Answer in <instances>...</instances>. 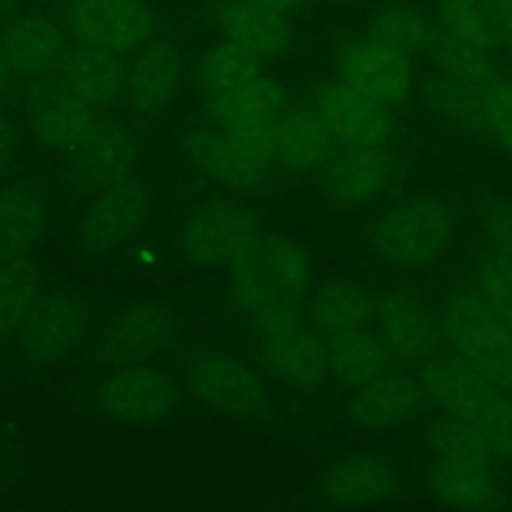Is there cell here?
I'll return each instance as SVG.
<instances>
[{
	"label": "cell",
	"mask_w": 512,
	"mask_h": 512,
	"mask_svg": "<svg viewBox=\"0 0 512 512\" xmlns=\"http://www.w3.org/2000/svg\"><path fill=\"white\" fill-rule=\"evenodd\" d=\"M312 251L299 239L262 234L229 267V297L256 329L299 317L312 294Z\"/></svg>",
	"instance_id": "6da1fadb"
},
{
	"label": "cell",
	"mask_w": 512,
	"mask_h": 512,
	"mask_svg": "<svg viewBox=\"0 0 512 512\" xmlns=\"http://www.w3.org/2000/svg\"><path fill=\"white\" fill-rule=\"evenodd\" d=\"M425 397L442 415L467 422L497 462L512 465V395L452 354L430 357L420 374Z\"/></svg>",
	"instance_id": "7a4b0ae2"
},
{
	"label": "cell",
	"mask_w": 512,
	"mask_h": 512,
	"mask_svg": "<svg viewBox=\"0 0 512 512\" xmlns=\"http://www.w3.org/2000/svg\"><path fill=\"white\" fill-rule=\"evenodd\" d=\"M186 159L199 174L226 189H254L277 164L274 123L264 126H199L184 136Z\"/></svg>",
	"instance_id": "3957f363"
},
{
	"label": "cell",
	"mask_w": 512,
	"mask_h": 512,
	"mask_svg": "<svg viewBox=\"0 0 512 512\" xmlns=\"http://www.w3.org/2000/svg\"><path fill=\"white\" fill-rule=\"evenodd\" d=\"M457 236V214L447 201L420 196L390 206L372 226V249L397 267L437 262Z\"/></svg>",
	"instance_id": "277c9868"
},
{
	"label": "cell",
	"mask_w": 512,
	"mask_h": 512,
	"mask_svg": "<svg viewBox=\"0 0 512 512\" xmlns=\"http://www.w3.org/2000/svg\"><path fill=\"white\" fill-rule=\"evenodd\" d=\"M191 395L216 415L231 420H264L272 412V392L264 374L226 349H199L184 364Z\"/></svg>",
	"instance_id": "5b68a950"
},
{
	"label": "cell",
	"mask_w": 512,
	"mask_h": 512,
	"mask_svg": "<svg viewBox=\"0 0 512 512\" xmlns=\"http://www.w3.org/2000/svg\"><path fill=\"white\" fill-rule=\"evenodd\" d=\"M440 332L452 357L512 395V329L475 292H457L447 299Z\"/></svg>",
	"instance_id": "8992f818"
},
{
	"label": "cell",
	"mask_w": 512,
	"mask_h": 512,
	"mask_svg": "<svg viewBox=\"0 0 512 512\" xmlns=\"http://www.w3.org/2000/svg\"><path fill=\"white\" fill-rule=\"evenodd\" d=\"M63 26L78 46L123 58L154 41L159 16L151 0H76L63 8Z\"/></svg>",
	"instance_id": "52a82bcc"
},
{
	"label": "cell",
	"mask_w": 512,
	"mask_h": 512,
	"mask_svg": "<svg viewBox=\"0 0 512 512\" xmlns=\"http://www.w3.org/2000/svg\"><path fill=\"white\" fill-rule=\"evenodd\" d=\"M184 317L161 299H131L111 312L101 332V354L113 367L149 364L181 339Z\"/></svg>",
	"instance_id": "ba28073f"
},
{
	"label": "cell",
	"mask_w": 512,
	"mask_h": 512,
	"mask_svg": "<svg viewBox=\"0 0 512 512\" xmlns=\"http://www.w3.org/2000/svg\"><path fill=\"white\" fill-rule=\"evenodd\" d=\"M407 470L382 450H349L329 460L317 480V492L329 507L362 510L405 495Z\"/></svg>",
	"instance_id": "9c48e42d"
},
{
	"label": "cell",
	"mask_w": 512,
	"mask_h": 512,
	"mask_svg": "<svg viewBox=\"0 0 512 512\" xmlns=\"http://www.w3.org/2000/svg\"><path fill=\"white\" fill-rule=\"evenodd\" d=\"M179 400L174 377L154 362L113 367L96 387L98 412L118 425H159L174 415Z\"/></svg>",
	"instance_id": "30bf717a"
},
{
	"label": "cell",
	"mask_w": 512,
	"mask_h": 512,
	"mask_svg": "<svg viewBox=\"0 0 512 512\" xmlns=\"http://www.w3.org/2000/svg\"><path fill=\"white\" fill-rule=\"evenodd\" d=\"M262 236V224L239 201H206L184 219L179 231L181 254L199 269L231 264Z\"/></svg>",
	"instance_id": "8fae6325"
},
{
	"label": "cell",
	"mask_w": 512,
	"mask_h": 512,
	"mask_svg": "<svg viewBox=\"0 0 512 512\" xmlns=\"http://www.w3.org/2000/svg\"><path fill=\"white\" fill-rule=\"evenodd\" d=\"M154 209V194L144 181H126L98 191L76 226L78 249L91 256H106L134 241Z\"/></svg>",
	"instance_id": "7c38bea8"
},
{
	"label": "cell",
	"mask_w": 512,
	"mask_h": 512,
	"mask_svg": "<svg viewBox=\"0 0 512 512\" xmlns=\"http://www.w3.org/2000/svg\"><path fill=\"white\" fill-rule=\"evenodd\" d=\"M259 362L264 372L292 390H314L329 377L327 339L302 317L259 329Z\"/></svg>",
	"instance_id": "4fadbf2b"
},
{
	"label": "cell",
	"mask_w": 512,
	"mask_h": 512,
	"mask_svg": "<svg viewBox=\"0 0 512 512\" xmlns=\"http://www.w3.org/2000/svg\"><path fill=\"white\" fill-rule=\"evenodd\" d=\"M88 312L81 299L68 292H43L18 332L23 359L36 367L61 364L86 342Z\"/></svg>",
	"instance_id": "5bb4252c"
},
{
	"label": "cell",
	"mask_w": 512,
	"mask_h": 512,
	"mask_svg": "<svg viewBox=\"0 0 512 512\" xmlns=\"http://www.w3.org/2000/svg\"><path fill=\"white\" fill-rule=\"evenodd\" d=\"M422 480L432 500L447 510L500 512L507 502L492 457H430Z\"/></svg>",
	"instance_id": "9a60e30c"
},
{
	"label": "cell",
	"mask_w": 512,
	"mask_h": 512,
	"mask_svg": "<svg viewBox=\"0 0 512 512\" xmlns=\"http://www.w3.org/2000/svg\"><path fill=\"white\" fill-rule=\"evenodd\" d=\"M0 41L8 71L21 78H48L61 73L68 53L73 51L71 33L63 18L43 11H16L0 26Z\"/></svg>",
	"instance_id": "2e32d148"
},
{
	"label": "cell",
	"mask_w": 512,
	"mask_h": 512,
	"mask_svg": "<svg viewBox=\"0 0 512 512\" xmlns=\"http://www.w3.org/2000/svg\"><path fill=\"white\" fill-rule=\"evenodd\" d=\"M141 146L121 118H98L91 134L71 151L73 179L88 191H106L134 179Z\"/></svg>",
	"instance_id": "e0dca14e"
},
{
	"label": "cell",
	"mask_w": 512,
	"mask_h": 512,
	"mask_svg": "<svg viewBox=\"0 0 512 512\" xmlns=\"http://www.w3.org/2000/svg\"><path fill=\"white\" fill-rule=\"evenodd\" d=\"M374 332L390 357L402 364L427 362L440 342V319L430 304L407 289H390L374 307Z\"/></svg>",
	"instance_id": "ac0fdd59"
},
{
	"label": "cell",
	"mask_w": 512,
	"mask_h": 512,
	"mask_svg": "<svg viewBox=\"0 0 512 512\" xmlns=\"http://www.w3.org/2000/svg\"><path fill=\"white\" fill-rule=\"evenodd\" d=\"M314 108L327 123L334 141L339 146H349V149L390 144L397 128L395 113L390 106L364 96L339 78L319 88Z\"/></svg>",
	"instance_id": "d6986e66"
},
{
	"label": "cell",
	"mask_w": 512,
	"mask_h": 512,
	"mask_svg": "<svg viewBox=\"0 0 512 512\" xmlns=\"http://www.w3.org/2000/svg\"><path fill=\"white\" fill-rule=\"evenodd\" d=\"M337 71L339 81L390 108L400 106L410 96L415 83L412 58L382 46L369 36L344 43L337 56Z\"/></svg>",
	"instance_id": "ffe728a7"
},
{
	"label": "cell",
	"mask_w": 512,
	"mask_h": 512,
	"mask_svg": "<svg viewBox=\"0 0 512 512\" xmlns=\"http://www.w3.org/2000/svg\"><path fill=\"white\" fill-rule=\"evenodd\" d=\"M400 174V159L390 146L349 149L342 146L329 156L322 169L324 191L337 204L362 206L372 204L395 186Z\"/></svg>",
	"instance_id": "44dd1931"
},
{
	"label": "cell",
	"mask_w": 512,
	"mask_h": 512,
	"mask_svg": "<svg viewBox=\"0 0 512 512\" xmlns=\"http://www.w3.org/2000/svg\"><path fill=\"white\" fill-rule=\"evenodd\" d=\"M186 61L179 46L154 38L126 66V98L141 116H159L179 96Z\"/></svg>",
	"instance_id": "7402d4cb"
},
{
	"label": "cell",
	"mask_w": 512,
	"mask_h": 512,
	"mask_svg": "<svg viewBox=\"0 0 512 512\" xmlns=\"http://www.w3.org/2000/svg\"><path fill=\"white\" fill-rule=\"evenodd\" d=\"M422 400H425V390L420 379L400 369H390L374 382L352 392L347 402V417L359 430H395L415 417Z\"/></svg>",
	"instance_id": "603a6c76"
},
{
	"label": "cell",
	"mask_w": 512,
	"mask_h": 512,
	"mask_svg": "<svg viewBox=\"0 0 512 512\" xmlns=\"http://www.w3.org/2000/svg\"><path fill=\"white\" fill-rule=\"evenodd\" d=\"M216 28L221 38L246 48L264 63L277 61L294 46L292 18L241 0H221L216 8Z\"/></svg>",
	"instance_id": "cb8c5ba5"
},
{
	"label": "cell",
	"mask_w": 512,
	"mask_h": 512,
	"mask_svg": "<svg viewBox=\"0 0 512 512\" xmlns=\"http://www.w3.org/2000/svg\"><path fill=\"white\" fill-rule=\"evenodd\" d=\"M334 146L337 141L314 106H292L274 121V156L292 174L324 169Z\"/></svg>",
	"instance_id": "d4e9b609"
},
{
	"label": "cell",
	"mask_w": 512,
	"mask_h": 512,
	"mask_svg": "<svg viewBox=\"0 0 512 512\" xmlns=\"http://www.w3.org/2000/svg\"><path fill=\"white\" fill-rule=\"evenodd\" d=\"M377 299L362 284L349 279H327L307 299V322L324 339L367 329L374 319Z\"/></svg>",
	"instance_id": "484cf974"
},
{
	"label": "cell",
	"mask_w": 512,
	"mask_h": 512,
	"mask_svg": "<svg viewBox=\"0 0 512 512\" xmlns=\"http://www.w3.org/2000/svg\"><path fill=\"white\" fill-rule=\"evenodd\" d=\"M48 226V206L26 184L0 186V264L26 259L41 244Z\"/></svg>",
	"instance_id": "4316f807"
},
{
	"label": "cell",
	"mask_w": 512,
	"mask_h": 512,
	"mask_svg": "<svg viewBox=\"0 0 512 512\" xmlns=\"http://www.w3.org/2000/svg\"><path fill=\"white\" fill-rule=\"evenodd\" d=\"M96 121L98 108L73 96L61 83L51 88L46 96L38 98L36 108L31 113L33 136L48 149L68 151V154L91 134Z\"/></svg>",
	"instance_id": "83f0119b"
},
{
	"label": "cell",
	"mask_w": 512,
	"mask_h": 512,
	"mask_svg": "<svg viewBox=\"0 0 512 512\" xmlns=\"http://www.w3.org/2000/svg\"><path fill=\"white\" fill-rule=\"evenodd\" d=\"M284 111H287V88L267 73L229 93L209 96L206 101L209 123L221 128L264 126L277 121Z\"/></svg>",
	"instance_id": "f1b7e54d"
},
{
	"label": "cell",
	"mask_w": 512,
	"mask_h": 512,
	"mask_svg": "<svg viewBox=\"0 0 512 512\" xmlns=\"http://www.w3.org/2000/svg\"><path fill=\"white\" fill-rule=\"evenodd\" d=\"M61 86L93 108H106L126 96V63L111 53L78 46L63 63Z\"/></svg>",
	"instance_id": "f546056e"
},
{
	"label": "cell",
	"mask_w": 512,
	"mask_h": 512,
	"mask_svg": "<svg viewBox=\"0 0 512 512\" xmlns=\"http://www.w3.org/2000/svg\"><path fill=\"white\" fill-rule=\"evenodd\" d=\"M364 31H367L364 36L374 38L382 46L392 48L407 58L430 51L437 36L432 13L412 3V0H387V3L377 6L367 16Z\"/></svg>",
	"instance_id": "4dcf8cb0"
},
{
	"label": "cell",
	"mask_w": 512,
	"mask_h": 512,
	"mask_svg": "<svg viewBox=\"0 0 512 512\" xmlns=\"http://www.w3.org/2000/svg\"><path fill=\"white\" fill-rule=\"evenodd\" d=\"M327 354L329 374L352 392L390 372L395 362L369 327L327 339Z\"/></svg>",
	"instance_id": "1f68e13d"
},
{
	"label": "cell",
	"mask_w": 512,
	"mask_h": 512,
	"mask_svg": "<svg viewBox=\"0 0 512 512\" xmlns=\"http://www.w3.org/2000/svg\"><path fill=\"white\" fill-rule=\"evenodd\" d=\"M432 18L437 33L452 41L487 53L502 46V26L485 0H437Z\"/></svg>",
	"instance_id": "d6a6232c"
},
{
	"label": "cell",
	"mask_w": 512,
	"mask_h": 512,
	"mask_svg": "<svg viewBox=\"0 0 512 512\" xmlns=\"http://www.w3.org/2000/svg\"><path fill=\"white\" fill-rule=\"evenodd\" d=\"M41 294L43 274L31 256L0 264V344L18 337Z\"/></svg>",
	"instance_id": "836d02e7"
},
{
	"label": "cell",
	"mask_w": 512,
	"mask_h": 512,
	"mask_svg": "<svg viewBox=\"0 0 512 512\" xmlns=\"http://www.w3.org/2000/svg\"><path fill=\"white\" fill-rule=\"evenodd\" d=\"M264 73H267V66L262 58L226 38L211 43L199 58V81L209 96L246 86V83L262 78Z\"/></svg>",
	"instance_id": "e575fe53"
},
{
	"label": "cell",
	"mask_w": 512,
	"mask_h": 512,
	"mask_svg": "<svg viewBox=\"0 0 512 512\" xmlns=\"http://www.w3.org/2000/svg\"><path fill=\"white\" fill-rule=\"evenodd\" d=\"M425 98L430 111L435 116H440L442 121L462 128L467 134L487 136L485 108H482V98L477 88L462 86V83H455L450 78L435 73L427 81Z\"/></svg>",
	"instance_id": "d590c367"
},
{
	"label": "cell",
	"mask_w": 512,
	"mask_h": 512,
	"mask_svg": "<svg viewBox=\"0 0 512 512\" xmlns=\"http://www.w3.org/2000/svg\"><path fill=\"white\" fill-rule=\"evenodd\" d=\"M427 53H430L432 63H435L440 76L462 83V86L477 88V91H482L487 83H492L500 76L497 63L492 61V53L465 46V43H457L452 38L440 36V33L435 36V41H432Z\"/></svg>",
	"instance_id": "8d00e7d4"
},
{
	"label": "cell",
	"mask_w": 512,
	"mask_h": 512,
	"mask_svg": "<svg viewBox=\"0 0 512 512\" xmlns=\"http://www.w3.org/2000/svg\"><path fill=\"white\" fill-rule=\"evenodd\" d=\"M480 302L512 329V262L487 251L475 269V289Z\"/></svg>",
	"instance_id": "74e56055"
},
{
	"label": "cell",
	"mask_w": 512,
	"mask_h": 512,
	"mask_svg": "<svg viewBox=\"0 0 512 512\" xmlns=\"http://www.w3.org/2000/svg\"><path fill=\"white\" fill-rule=\"evenodd\" d=\"M427 452H430V457H492L480 435L467 422L450 415H442L440 420L430 425Z\"/></svg>",
	"instance_id": "f35d334b"
},
{
	"label": "cell",
	"mask_w": 512,
	"mask_h": 512,
	"mask_svg": "<svg viewBox=\"0 0 512 512\" xmlns=\"http://www.w3.org/2000/svg\"><path fill=\"white\" fill-rule=\"evenodd\" d=\"M482 108H485L487 136L512 159V81L497 76L480 91Z\"/></svg>",
	"instance_id": "ab89813d"
},
{
	"label": "cell",
	"mask_w": 512,
	"mask_h": 512,
	"mask_svg": "<svg viewBox=\"0 0 512 512\" xmlns=\"http://www.w3.org/2000/svg\"><path fill=\"white\" fill-rule=\"evenodd\" d=\"M482 231L492 254L512 262V204L510 201H492L482 211Z\"/></svg>",
	"instance_id": "60d3db41"
},
{
	"label": "cell",
	"mask_w": 512,
	"mask_h": 512,
	"mask_svg": "<svg viewBox=\"0 0 512 512\" xmlns=\"http://www.w3.org/2000/svg\"><path fill=\"white\" fill-rule=\"evenodd\" d=\"M18 159V128L8 113L0 111V179L13 169Z\"/></svg>",
	"instance_id": "b9f144b4"
},
{
	"label": "cell",
	"mask_w": 512,
	"mask_h": 512,
	"mask_svg": "<svg viewBox=\"0 0 512 512\" xmlns=\"http://www.w3.org/2000/svg\"><path fill=\"white\" fill-rule=\"evenodd\" d=\"M241 3H249V6L264 8V11L282 13V16H292L299 8L304 6V0H241Z\"/></svg>",
	"instance_id": "7bdbcfd3"
},
{
	"label": "cell",
	"mask_w": 512,
	"mask_h": 512,
	"mask_svg": "<svg viewBox=\"0 0 512 512\" xmlns=\"http://www.w3.org/2000/svg\"><path fill=\"white\" fill-rule=\"evenodd\" d=\"M485 6L490 8L492 16H495L497 21H500L502 36H505L507 23L512 21V0H485Z\"/></svg>",
	"instance_id": "ee69618b"
},
{
	"label": "cell",
	"mask_w": 512,
	"mask_h": 512,
	"mask_svg": "<svg viewBox=\"0 0 512 512\" xmlns=\"http://www.w3.org/2000/svg\"><path fill=\"white\" fill-rule=\"evenodd\" d=\"M23 0H0V16H13L16 11H21Z\"/></svg>",
	"instance_id": "f6af8a7d"
},
{
	"label": "cell",
	"mask_w": 512,
	"mask_h": 512,
	"mask_svg": "<svg viewBox=\"0 0 512 512\" xmlns=\"http://www.w3.org/2000/svg\"><path fill=\"white\" fill-rule=\"evenodd\" d=\"M8 63H6V53H3V41H0V88L6 86V78H8Z\"/></svg>",
	"instance_id": "bcb514c9"
},
{
	"label": "cell",
	"mask_w": 512,
	"mask_h": 512,
	"mask_svg": "<svg viewBox=\"0 0 512 512\" xmlns=\"http://www.w3.org/2000/svg\"><path fill=\"white\" fill-rule=\"evenodd\" d=\"M502 46L507 48V53H510V58H512V21L507 23V28H505V36H502Z\"/></svg>",
	"instance_id": "7dc6e473"
},
{
	"label": "cell",
	"mask_w": 512,
	"mask_h": 512,
	"mask_svg": "<svg viewBox=\"0 0 512 512\" xmlns=\"http://www.w3.org/2000/svg\"><path fill=\"white\" fill-rule=\"evenodd\" d=\"M322 3H329V6H352L357 0H322Z\"/></svg>",
	"instance_id": "c3c4849f"
},
{
	"label": "cell",
	"mask_w": 512,
	"mask_h": 512,
	"mask_svg": "<svg viewBox=\"0 0 512 512\" xmlns=\"http://www.w3.org/2000/svg\"><path fill=\"white\" fill-rule=\"evenodd\" d=\"M58 3H63V6H71V3H76V0H58Z\"/></svg>",
	"instance_id": "681fc988"
},
{
	"label": "cell",
	"mask_w": 512,
	"mask_h": 512,
	"mask_svg": "<svg viewBox=\"0 0 512 512\" xmlns=\"http://www.w3.org/2000/svg\"><path fill=\"white\" fill-rule=\"evenodd\" d=\"M0 472H3V470H0Z\"/></svg>",
	"instance_id": "f907efd6"
}]
</instances>
